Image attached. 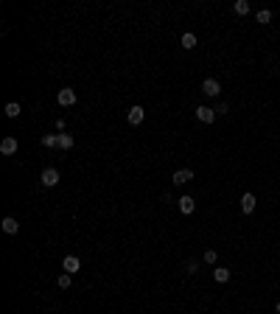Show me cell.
<instances>
[{
	"instance_id": "cell-22",
	"label": "cell",
	"mask_w": 280,
	"mask_h": 314,
	"mask_svg": "<svg viewBox=\"0 0 280 314\" xmlns=\"http://www.w3.org/2000/svg\"><path fill=\"white\" fill-rule=\"evenodd\" d=\"M185 272H188V275H196V272H199V264H196V261H188V264H185Z\"/></svg>"
},
{
	"instance_id": "cell-4",
	"label": "cell",
	"mask_w": 280,
	"mask_h": 314,
	"mask_svg": "<svg viewBox=\"0 0 280 314\" xmlns=\"http://www.w3.org/2000/svg\"><path fill=\"white\" fill-rule=\"evenodd\" d=\"M59 180H62V177H59V171L53 169V165H51V169H45L42 174H39V182H42L45 188H53V185H59Z\"/></svg>"
},
{
	"instance_id": "cell-6",
	"label": "cell",
	"mask_w": 280,
	"mask_h": 314,
	"mask_svg": "<svg viewBox=\"0 0 280 314\" xmlns=\"http://www.w3.org/2000/svg\"><path fill=\"white\" fill-rule=\"evenodd\" d=\"M56 101L62 107H73L76 104V90H70V87H62V90L56 93Z\"/></svg>"
},
{
	"instance_id": "cell-16",
	"label": "cell",
	"mask_w": 280,
	"mask_h": 314,
	"mask_svg": "<svg viewBox=\"0 0 280 314\" xmlns=\"http://www.w3.org/2000/svg\"><path fill=\"white\" fill-rule=\"evenodd\" d=\"M76 146V140H73V135H59V149H73Z\"/></svg>"
},
{
	"instance_id": "cell-21",
	"label": "cell",
	"mask_w": 280,
	"mask_h": 314,
	"mask_svg": "<svg viewBox=\"0 0 280 314\" xmlns=\"http://www.w3.org/2000/svg\"><path fill=\"white\" fill-rule=\"evenodd\" d=\"M230 112V101H219L216 104V115H227Z\"/></svg>"
},
{
	"instance_id": "cell-3",
	"label": "cell",
	"mask_w": 280,
	"mask_h": 314,
	"mask_svg": "<svg viewBox=\"0 0 280 314\" xmlns=\"http://www.w3.org/2000/svg\"><path fill=\"white\" fill-rule=\"evenodd\" d=\"M202 93H205L207 98H219V96H222V81L213 79V76H210V79H205V81H202Z\"/></svg>"
},
{
	"instance_id": "cell-17",
	"label": "cell",
	"mask_w": 280,
	"mask_h": 314,
	"mask_svg": "<svg viewBox=\"0 0 280 314\" xmlns=\"http://www.w3.org/2000/svg\"><path fill=\"white\" fill-rule=\"evenodd\" d=\"M3 112H6V118H20L23 110H20V104H17V101H11V104H6Z\"/></svg>"
},
{
	"instance_id": "cell-23",
	"label": "cell",
	"mask_w": 280,
	"mask_h": 314,
	"mask_svg": "<svg viewBox=\"0 0 280 314\" xmlns=\"http://www.w3.org/2000/svg\"><path fill=\"white\" fill-rule=\"evenodd\" d=\"M275 311H277V314H280V300H277V303H275Z\"/></svg>"
},
{
	"instance_id": "cell-1",
	"label": "cell",
	"mask_w": 280,
	"mask_h": 314,
	"mask_svg": "<svg viewBox=\"0 0 280 314\" xmlns=\"http://www.w3.org/2000/svg\"><path fill=\"white\" fill-rule=\"evenodd\" d=\"M216 110L213 107H207V104H196V121L199 123H205V127H210V123H216Z\"/></svg>"
},
{
	"instance_id": "cell-10",
	"label": "cell",
	"mask_w": 280,
	"mask_h": 314,
	"mask_svg": "<svg viewBox=\"0 0 280 314\" xmlns=\"http://www.w3.org/2000/svg\"><path fill=\"white\" fill-rule=\"evenodd\" d=\"M177 202H180V211L185 213V216H190V213L196 211V199L190 197V194H185V197H180V199H177Z\"/></svg>"
},
{
	"instance_id": "cell-11",
	"label": "cell",
	"mask_w": 280,
	"mask_h": 314,
	"mask_svg": "<svg viewBox=\"0 0 280 314\" xmlns=\"http://www.w3.org/2000/svg\"><path fill=\"white\" fill-rule=\"evenodd\" d=\"M272 17H275V14H272V9H258V11H255V23L264 26V28L272 23Z\"/></svg>"
},
{
	"instance_id": "cell-5",
	"label": "cell",
	"mask_w": 280,
	"mask_h": 314,
	"mask_svg": "<svg viewBox=\"0 0 280 314\" xmlns=\"http://www.w3.org/2000/svg\"><path fill=\"white\" fill-rule=\"evenodd\" d=\"M193 177H196L193 169H180V171H174V177H171V180H174V185H188Z\"/></svg>"
},
{
	"instance_id": "cell-2",
	"label": "cell",
	"mask_w": 280,
	"mask_h": 314,
	"mask_svg": "<svg viewBox=\"0 0 280 314\" xmlns=\"http://www.w3.org/2000/svg\"><path fill=\"white\" fill-rule=\"evenodd\" d=\"M255 208H258V197H255L252 191H244L241 194V213L244 216H252Z\"/></svg>"
},
{
	"instance_id": "cell-15",
	"label": "cell",
	"mask_w": 280,
	"mask_h": 314,
	"mask_svg": "<svg viewBox=\"0 0 280 314\" xmlns=\"http://www.w3.org/2000/svg\"><path fill=\"white\" fill-rule=\"evenodd\" d=\"M3 230H6L9 236H17V230H20L17 219H14V216H6V219H3Z\"/></svg>"
},
{
	"instance_id": "cell-7",
	"label": "cell",
	"mask_w": 280,
	"mask_h": 314,
	"mask_svg": "<svg viewBox=\"0 0 280 314\" xmlns=\"http://www.w3.org/2000/svg\"><path fill=\"white\" fill-rule=\"evenodd\" d=\"M230 278H233V269H227V266H213V281L216 283H230Z\"/></svg>"
},
{
	"instance_id": "cell-14",
	"label": "cell",
	"mask_w": 280,
	"mask_h": 314,
	"mask_svg": "<svg viewBox=\"0 0 280 314\" xmlns=\"http://www.w3.org/2000/svg\"><path fill=\"white\" fill-rule=\"evenodd\" d=\"M233 11H235L238 17H247L249 11H252V6H249L247 0H235V3H233Z\"/></svg>"
},
{
	"instance_id": "cell-19",
	"label": "cell",
	"mask_w": 280,
	"mask_h": 314,
	"mask_svg": "<svg viewBox=\"0 0 280 314\" xmlns=\"http://www.w3.org/2000/svg\"><path fill=\"white\" fill-rule=\"evenodd\" d=\"M42 146H48V149L59 146V135H45V138H42Z\"/></svg>"
},
{
	"instance_id": "cell-8",
	"label": "cell",
	"mask_w": 280,
	"mask_h": 314,
	"mask_svg": "<svg viewBox=\"0 0 280 314\" xmlns=\"http://www.w3.org/2000/svg\"><path fill=\"white\" fill-rule=\"evenodd\" d=\"M126 118H129V123H143V118H146V110H143L140 104H135V107H129V112H126Z\"/></svg>"
},
{
	"instance_id": "cell-18",
	"label": "cell",
	"mask_w": 280,
	"mask_h": 314,
	"mask_svg": "<svg viewBox=\"0 0 280 314\" xmlns=\"http://www.w3.org/2000/svg\"><path fill=\"white\" fill-rule=\"evenodd\" d=\"M202 261H205V264H210V266H216V264H219V253L210 247V250H205V256H202Z\"/></svg>"
},
{
	"instance_id": "cell-9",
	"label": "cell",
	"mask_w": 280,
	"mask_h": 314,
	"mask_svg": "<svg viewBox=\"0 0 280 314\" xmlns=\"http://www.w3.org/2000/svg\"><path fill=\"white\" fill-rule=\"evenodd\" d=\"M0 152H3L6 157L17 155V138H11V135H9V138H3V140H0Z\"/></svg>"
},
{
	"instance_id": "cell-13",
	"label": "cell",
	"mask_w": 280,
	"mask_h": 314,
	"mask_svg": "<svg viewBox=\"0 0 280 314\" xmlns=\"http://www.w3.org/2000/svg\"><path fill=\"white\" fill-rule=\"evenodd\" d=\"M180 45H182L185 51H193V48H196V34H193V31H185V34L180 37Z\"/></svg>"
},
{
	"instance_id": "cell-20",
	"label": "cell",
	"mask_w": 280,
	"mask_h": 314,
	"mask_svg": "<svg viewBox=\"0 0 280 314\" xmlns=\"http://www.w3.org/2000/svg\"><path fill=\"white\" fill-rule=\"evenodd\" d=\"M56 283H59V289H70V275H68V272H62V275L56 278Z\"/></svg>"
},
{
	"instance_id": "cell-12",
	"label": "cell",
	"mask_w": 280,
	"mask_h": 314,
	"mask_svg": "<svg viewBox=\"0 0 280 314\" xmlns=\"http://www.w3.org/2000/svg\"><path fill=\"white\" fill-rule=\"evenodd\" d=\"M79 266H81V261H79V258H76V256H68V258H64V261H62V269L68 272V275H73V272H79Z\"/></svg>"
},
{
	"instance_id": "cell-24",
	"label": "cell",
	"mask_w": 280,
	"mask_h": 314,
	"mask_svg": "<svg viewBox=\"0 0 280 314\" xmlns=\"http://www.w3.org/2000/svg\"><path fill=\"white\" fill-rule=\"evenodd\" d=\"M272 314H277V311H272Z\"/></svg>"
}]
</instances>
